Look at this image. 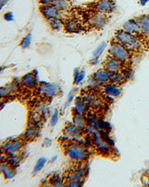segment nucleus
Listing matches in <instances>:
<instances>
[{"mask_svg": "<svg viewBox=\"0 0 149 187\" xmlns=\"http://www.w3.org/2000/svg\"><path fill=\"white\" fill-rule=\"evenodd\" d=\"M115 3L113 0H99L95 5V8L97 11L102 14L110 13L113 10Z\"/></svg>", "mask_w": 149, "mask_h": 187, "instance_id": "6", "label": "nucleus"}, {"mask_svg": "<svg viewBox=\"0 0 149 187\" xmlns=\"http://www.w3.org/2000/svg\"><path fill=\"white\" fill-rule=\"evenodd\" d=\"M1 172H2L1 171V167H0V173H1Z\"/></svg>", "mask_w": 149, "mask_h": 187, "instance_id": "44", "label": "nucleus"}, {"mask_svg": "<svg viewBox=\"0 0 149 187\" xmlns=\"http://www.w3.org/2000/svg\"><path fill=\"white\" fill-rule=\"evenodd\" d=\"M122 66V62L118 60L117 59L111 57V58L107 59L104 64V68L107 70L109 73H115L118 72Z\"/></svg>", "mask_w": 149, "mask_h": 187, "instance_id": "10", "label": "nucleus"}, {"mask_svg": "<svg viewBox=\"0 0 149 187\" xmlns=\"http://www.w3.org/2000/svg\"><path fill=\"white\" fill-rule=\"evenodd\" d=\"M56 158H57V157H53V158H52V160H51V162H54V160H56Z\"/></svg>", "mask_w": 149, "mask_h": 187, "instance_id": "42", "label": "nucleus"}, {"mask_svg": "<svg viewBox=\"0 0 149 187\" xmlns=\"http://www.w3.org/2000/svg\"><path fill=\"white\" fill-rule=\"evenodd\" d=\"M21 82L24 86L28 87H34L37 84V80L36 75H34V73H28L25 74L22 78Z\"/></svg>", "mask_w": 149, "mask_h": 187, "instance_id": "12", "label": "nucleus"}, {"mask_svg": "<svg viewBox=\"0 0 149 187\" xmlns=\"http://www.w3.org/2000/svg\"><path fill=\"white\" fill-rule=\"evenodd\" d=\"M125 77L122 74L115 72V73H110V81L115 84H121L125 81Z\"/></svg>", "mask_w": 149, "mask_h": 187, "instance_id": "20", "label": "nucleus"}, {"mask_svg": "<svg viewBox=\"0 0 149 187\" xmlns=\"http://www.w3.org/2000/svg\"><path fill=\"white\" fill-rule=\"evenodd\" d=\"M9 164L12 166V167H15L19 164V160L16 159V157H12L11 160H9Z\"/></svg>", "mask_w": 149, "mask_h": 187, "instance_id": "33", "label": "nucleus"}, {"mask_svg": "<svg viewBox=\"0 0 149 187\" xmlns=\"http://www.w3.org/2000/svg\"><path fill=\"white\" fill-rule=\"evenodd\" d=\"M83 184L82 180H72L69 183V186L71 187H78L81 186Z\"/></svg>", "mask_w": 149, "mask_h": 187, "instance_id": "31", "label": "nucleus"}, {"mask_svg": "<svg viewBox=\"0 0 149 187\" xmlns=\"http://www.w3.org/2000/svg\"><path fill=\"white\" fill-rule=\"evenodd\" d=\"M50 21V25L51 27V29H54L55 31H60L61 30L62 27H63V25H62L61 22L58 20V18H56V19H52Z\"/></svg>", "mask_w": 149, "mask_h": 187, "instance_id": "25", "label": "nucleus"}, {"mask_svg": "<svg viewBox=\"0 0 149 187\" xmlns=\"http://www.w3.org/2000/svg\"><path fill=\"white\" fill-rule=\"evenodd\" d=\"M1 171L3 174L5 179H11L15 175V171L10 164H2L1 167Z\"/></svg>", "mask_w": 149, "mask_h": 187, "instance_id": "15", "label": "nucleus"}, {"mask_svg": "<svg viewBox=\"0 0 149 187\" xmlns=\"http://www.w3.org/2000/svg\"><path fill=\"white\" fill-rule=\"evenodd\" d=\"M116 39L118 42L124 46L128 50H136L139 47V42L134 37L125 30H119L116 33Z\"/></svg>", "mask_w": 149, "mask_h": 187, "instance_id": "1", "label": "nucleus"}, {"mask_svg": "<svg viewBox=\"0 0 149 187\" xmlns=\"http://www.w3.org/2000/svg\"><path fill=\"white\" fill-rule=\"evenodd\" d=\"M66 31L70 33H78L81 29V25L75 20H69L64 24Z\"/></svg>", "mask_w": 149, "mask_h": 187, "instance_id": "13", "label": "nucleus"}, {"mask_svg": "<svg viewBox=\"0 0 149 187\" xmlns=\"http://www.w3.org/2000/svg\"><path fill=\"white\" fill-rule=\"evenodd\" d=\"M23 144L20 141L9 142L5 144L4 151L7 154L11 157H17V153L21 150Z\"/></svg>", "mask_w": 149, "mask_h": 187, "instance_id": "5", "label": "nucleus"}, {"mask_svg": "<svg viewBox=\"0 0 149 187\" xmlns=\"http://www.w3.org/2000/svg\"><path fill=\"white\" fill-rule=\"evenodd\" d=\"M139 23H140L142 31L145 33V34L148 38H149V16H143L139 20Z\"/></svg>", "mask_w": 149, "mask_h": 187, "instance_id": "17", "label": "nucleus"}, {"mask_svg": "<svg viewBox=\"0 0 149 187\" xmlns=\"http://www.w3.org/2000/svg\"><path fill=\"white\" fill-rule=\"evenodd\" d=\"M2 70H3V67L2 66H0V73H1V72L2 71Z\"/></svg>", "mask_w": 149, "mask_h": 187, "instance_id": "43", "label": "nucleus"}, {"mask_svg": "<svg viewBox=\"0 0 149 187\" xmlns=\"http://www.w3.org/2000/svg\"><path fill=\"white\" fill-rule=\"evenodd\" d=\"M98 63H99V58H94L93 60H92L91 64H93V65H96Z\"/></svg>", "mask_w": 149, "mask_h": 187, "instance_id": "41", "label": "nucleus"}, {"mask_svg": "<svg viewBox=\"0 0 149 187\" xmlns=\"http://www.w3.org/2000/svg\"><path fill=\"white\" fill-rule=\"evenodd\" d=\"M75 98V92L73 91H71L70 92H69V96H68V98H67V101H68V104L69 103H71L72 101H73V99H74Z\"/></svg>", "mask_w": 149, "mask_h": 187, "instance_id": "37", "label": "nucleus"}, {"mask_svg": "<svg viewBox=\"0 0 149 187\" xmlns=\"http://www.w3.org/2000/svg\"><path fill=\"white\" fill-rule=\"evenodd\" d=\"M40 90L47 96H56L59 92V87L56 84H41Z\"/></svg>", "mask_w": 149, "mask_h": 187, "instance_id": "8", "label": "nucleus"}, {"mask_svg": "<svg viewBox=\"0 0 149 187\" xmlns=\"http://www.w3.org/2000/svg\"><path fill=\"white\" fill-rule=\"evenodd\" d=\"M58 119H59V111L58 109H56L55 111L54 114L52 115L51 118V125L52 127H55V125L58 124Z\"/></svg>", "mask_w": 149, "mask_h": 187, "instance_id": "30", "label": "nucleus"}, {"mask_svg": "<svg viewBox=\"0 0 149 187\" xmlns=\"http://www.w3.org/2000/svg\"><path fill=\"white\" fill-rule=\"evenodd\" d=\"M60 11V9L57 6H55L54 4L42 5L40 7V12L42 13L43 16L46 19L49 20L58 18Z\"/></svg>", "mask_w": 149, "mask_h": 187, "instance_id": "3", "label": "nucleus"}, {"mask_svg": "<svg viewBox=\"0 0 149 187\" xmlns=\"http://www.w3.org/2000/svg\"><path fill=\"white\" fill-rule=\"evenodd\" d=\"M79 127H77L76 125H71L67 127V132L68 134H70L72 136H76L79 134Z\"/></svg>", "mask_w": 149, "mask_h": 187, "instance_id": "27", "label": "nucleus"}, {"mask_svg": "<svg viewBox=\"0 0 149 187\" xmlns=\"http://www.w3.org/2000/svg\"><path fill=\"white\" fill-rule=\"evenodd\" d=\"M93 78L99 84H105L110 81V73L106 69H99L94 73Z\"/></svg>", "mask_w": 149, "mask_h": 187, "instance_id": "11", "label": "nucleus"}, {"mask_svg": "<svg viewBox=\"0 0 149 187\" xmlns=\"http://www.w3.org/2000/svg\"><path fill=\"white\" fill-rule=\"evenodd\" d=\"M54 1L55 0H40V2L43 5H46L53 4Z\"/></svg>", "mask_w": 149, "mask_h": 187, "instance_id": "38", "label": "nucleus"}, {"mask_svg": "<svg viewBox=\"0 0 149 187\" xmlns=\"http://www.w3.org/2000/svg\"><path fill=\"white\" fill-rule=\"evenodd\" d=\"M8 2V0H0V10L3 8V6L6 4V2Z\"/></svg>", "mask_w": 149, "mask_h": 187, "instance_id": "39", "label": "nucleus"}, {"mask_svg": "<svg viewBox=\"0 0 149 187\" xmlns=\"http://www.w3.org/2000/svg\"><path fill=\"white\" fill-rule=\"evenodd\" d=\"M46 159L45 157H41L38 160L37 163L35 166L34 168V172H37L40 171V170L43 169V168L45 166L46 163Z\"/></svg>", "mask_w": 149, "mask_h": 187, "instance_id": "26", "label": "nucleus"}, {"mask_svg": "<svg viewBox=\"0 0 149 187\" xmlns=\"http://www.w3.org/2000/svg\"><path fill=\"white\" fill-rule=\"evenodd\" d=\"M3 18H4L5 20H6V21L8 22L13 21V20H14V14L11 11L6 12L4 14V16H3Z\"/></svg>", "mask_w": 149, "mask_h": 187, "instance_id": "32", "label": "nucleus"}, {"mask_svg": "<svg viewBox=\"0 0 149 187\" xmlns=\"http://www.w3.org/2000/svg\"><path fill=\"white\" fill-rule=\"evenodd\" d=\"M149 0H139V2L142 6H145L147 4V2H148Z\"/></svg>", "mask_w": 149, "mask_h": 187, "instance_id": "40", "label": "nucleus"}, {"mask_svg": "<svg viewBox=\"0 0 149 187\" xmlns=\"http://www.w3.org/2000/svg\"><path fill=\"white\" fill-rule=\"evenodd\" d=\"M109 51L112 57L117 59L118 60L122 63L126 62L129 59L128 50L119 42H115V43L112 44Z\"/></svg>", "mask_w": 149, "mask_h": 187, "instance_id": "2", "label": "nucleus"}, {"mask_svg": "<svg viewBox=\"0 0 149 187\" xmlns=\"http://www.w3.org/2000/svg\"><path fill=\"white\" fill-rule=\"evenodd\" d=\"M73 121H74V124L76 125L77 127H78L79 128H83L85 127V121H84V118L82 117L81 114H77L75 115L74 118H73Z\"/></svg>", "mask_w": 149, "mask_h": 187, "instance_id": "23", "label": "nucleus"}, {"mask_svg": "<svg viewBox=\"0 0 149 187\" xmlns=\"http://www.w3.org/2000/svg\"><path fill=\"white\" fill-rule=\"evenodd\" d=\"M53 4L58 7L60 10L65 11L70 8V2L69 0H55Z\"/></svg>", "mask_w": 149, "mask_h": 187, "instance_id": "19", "label": "nucleus"}, {"mask_svg": "<svg viewBox=\"0 0 149 187\" xmlns=\"http://www.w3.org/2000/svg\"><path fill=\"white\" fill-rule=\"evenodd\" d=\"M9 89L6 87H0V97L5 96L8 93Z\"/></svg>", "mask_w": 149, "mask_h": 187, "instance_id": "36", "label": "nucleus"}, {"mask_svg": "<svg viewBox=\"0 0 149 187\" xmlns=\"http://www.w3.org/2000/svg\"><path fill=\"white\" fill-rule=\"evenodd\" d=\"M90 23L93 26L100 29V28L104 27L107 24V18L104 14L98 12L91 16Z\"/></svg>", "mask_w": 149, "mask_h": 187, "instance_id": "9", "label": "nucleus"}, {"mask_svg": "<svg viewBox=\"0 0 149 187\" xmlns=\"http://www.w3.org/2000/svg\"><path fill=\"white\" fill-rule=\"evenodd\" d=\"M84 176V171H78L72 174V175L69 176V179H70V180H82Z\"/></svg>", "mask_w": 149, "mask_h": 187, "instance_id": "29", "label": "nucleus"}, {"mask_svg": "<svg viewBox=\"0 0 149 187\" xmlns=\"http://www.w3.org/2000/svg\"><path fill=\"white\" fill-rule=\"evenodd\" d=\"M80 70H79V69H78V68H76V69H75L74 71V84H76L77 83V81H78V76L79 75H80Z\"/></svg>", "mask_w": 149, "mask_h": 187, "instance_id": "35", "label": "nucleus"}, {"mask_svg": "<svg viewBox=\"0 0 149 187\" xmlns=\"http://www.w3.org/2000/svg\"><path fill=\"white\" fill-rule=\"evenodd\" d=\"M37 134L38 129L35 126H34V125H30V126L28 127L26 132L25 134V136L28 140H32L36 137Z\"/></svg>", "mask_w": 149, "mask_h": 187, "instance_id": "18", "label": "nucleus"}, {"mask_svg": "<svg viewBox=\"0 0 149 187\" xmlns=\"http://www.w3.org/2000/svg\"><path fill=\"white\" fill-rule=\"evenodd\" d=\"M51 184L54 186H62L63 183H62V179L59 177L58 175H55L54 177H51L50 180Z\"/></svg>", "mask_w": 149, "mask_h": 187, "instance_id": "28", "label": "nucleus"}, {"mask_svg": "<svg viewBox=\"0 0 149 187\" xmlns=\"http://www.w3.org/2000/svg\"><path fill=\"white\" fill-rule=\"evenodd\" d=\"M85 74H86V73H85V71H84V70H82V71L81 72L80 75H79V76H78V81H77L76 84H79L83 80H84V77H85Z\"/></svg>", "mask_w": 149, "mask_h": 187, "instance_id": "34", "label": "nucleus"}, {"mask_svg": "<svg viewBox=\"0 0 149 187\" xmlns=\"http://www.w3.org/2000/svg\"><path fill=\"white\" fill-rule=\"evenodd\" d=\"M75 109L77 111V114H82L84 113H85L86 110L85 102H84L82 100L80 99L76 100V101L75 103Z\"/></svg>", "mask_w": 149, "mask_h": 187, "instance_id": "21", "label": "nucleus"}, {"mask_svg": "<svg viewBox=\"0 0 149 187\" xmlns=\"http://www.w3.org/2000/svg\"><path fill=\"white\" fill-rule=\"evenodd\" d=\"M31 43H32V34L29 33L27 36H25V38H23V40L20 42V46L23 49H27V48H28L30 46Z\"/></svg>", "mask_w": 149, "mask_h": 187, "instance_id": "24", "label": "nucleus"}, {"mask_svg": "<svg viewBox=\"0 0 149 187\" xmlns=\"http://www.w3.org/2000/svg\"><path fill=\"white\" fill-rule=\"evenodd\" d=\"M124 30L129 32L131 34H135L139 33L140 31L141 25L139 23V21H137V20H129L125 22L123 25Z\"/></svg>", "mask_w": 149, "mask_h": 187, "instance_id": "7", "label": "nucleus"}, {"mask_svg": "<svg viewBox=\"0 0 149 187\" xmlns=\"http://www.w3.org/2000/svg\"><path fill=\"white\" fill-rule=\"evenodd\" d=\"M67 154L71 159L75 160H83L86 158V151L79 145H73L69 148Z\"/></svg>", "mask_w": 149, "mask_h": 187, "instance_id": "4", "label": "nucleus"}, {"mask_svg": "<svg viewBox=\"0 0 149 187\" xmlns=\"http://www.w3.org/2000/svg\"><path fill=\"white\" fill-rule=\"evenodd\" d=\"M104 92L107 96L112 97H119L121 95V90L113 84H106L104 87Z\"/></svg>", "mask_w": 149, "mask_h": 187, "instance_id": "14", "label": "nucleus"}, {"mask_svg": "<svg viewBox=\"0 0 149 187\" xmlns=\"http://www.w3.org/2000/svg\"><path fill=\"white\" fill-rule=\"evenodd\" d=\"M93 133L95 136V144H96V145L98 146L99 149H101L102 150H105V151L109 150V145H108L105 142L103 141L102 138L101 137V136L99 135V133L95 131H93Z\"/></svg>", "mask_w": 149, "mask_h": 187, "instance_id": "16", "label": "nucleus"}, {"mask_svg": "<svg viewBox=\"0 0 149 187\" xmlns=\"http://www.w3.org/2000/svg\"><path fill=\"white\" fill-rule=\"evenodd\" d=\"M106 47H107L106 42H102V43L99 44V45L97 46L96 49H95L94 50V51L93 52V58H99V57L102 55V54L104 52Z\"/></svg>", "mask_w": 149, "mask_h": 187, "instance_id": "22", "label": "nucleus"}]
</instances>
